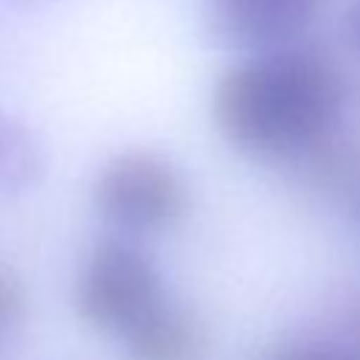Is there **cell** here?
<instances>
[{
	"label": "cell",
	"instance_id": "cell-7",
	"mask_svg": "<svg viewBox=\"0 0 360 360\" xmlns=\"http://www.w3.org/2000/svg\"><path fill=\"white\" fill-rule=\"evenodd\" d=\"M28 321V295L22 281L0 264V352H8Z\"/></svg>",
	"mask_w": 360,
	"mask_h": 360
},
{
	"label": "cell",
	"instance_id": "cell-5",
	"mask_svg": "<svg viewBox=\"0 0 360 360\" xmlns=\"http://www.w3.org/2000/svg\"><path fill=\"white\" fill-rule=\"evenodd\" d=\"M118 340L129 360H202L208 346L200 315L169 298L158 301Z\"/></svg>",
	"mask_w": 360,
	"mask_h": 360
},
{
	"label": "cell",
	"instance_id": "cell-4",
	"mask_svg": "<svg viewBox=\"0 0 360 360\" xmlns=\"http://www.w3.org/2000/svg\"><path fill=\"white\" fill-rule=\"evenodd\" d=\"M323 0H205L211 34L231 48L273 51L315 20Z\"/></svg>",
	"mask_w": 360,
	"mask_h": 360
},
{
	"label": "cell",
	"instance_id": "cell-3",
	"mask_svg": "<svg viewBox=\"0 0 360 360\" xmlns=\"http://www.w3.org/2000/svg\"><path fill=\"white\" fill-rule=\"evenodd\" d=\"M163 298L155 262L121 236L96 242L76 276V309L82 321L112 338H121Z\"/></svg>",
	"mask_w": 360,
	"mask_h": 360
},
{
	"label": "cell",
	"instance_id": "cell-9",
	"mask_svg": "<svg viewBox=\"0 0 360 360\" xmlns=\"http://www.w3.org/2000/svg\"><path fill=\"white\" fill-rule=\"evenodd\" d=\"M346 332H349V349L357 360H360V304H354V309L349 312V321H346Z\"/></svg>",
	"mask_w": 360,
	"mask_h": 360
},
{
	"label": "cell",
	"instance_id": "cell-2",
	"mask_svg": "<svg viewBox=\"0 0 360 360\" xmlns=\"http://www.w3.org/2000/svg\"><path fill=\"white\" fill-rule=\"evenodd\" d=\"M98 217L124 236L163 233L188 211V188L172 160L149 149L112 155L93 180Z\"/></svg>",
	"mask_w": 360,
	"mask_h": 360
},
{
	"label": "cell",
	"instance_id": "cell-8",
	"mask_svg": "<svg viewBox=\"0 0 360 360\" xmlns=\"http://www.w3.org/2000/svg\"><path fill=\"white\" fill-rule=\"evenodd\" d=\"M273 360H357V357L352 352H346V349H338V346H315V343H307V346L284 349V352L273 354Z\"/></svg>",
	"mask_w": 360,
	"mask_h": 360
},
{
	"label": "cell",
	"instance_id": "cell-10",
	"mask_svg": "<svg viewBox=\"0 0 360 360\" xmlns=\"http://www.w3.org/2000/svg\"><path fill=\"white\" fill-rule=\"evenodd\" d=\"M3 3L11 8H39V6H48L53 0H3Z\"/></svg>",
	"mask_w": 360,
	"mask_h": 360
},
{
	"label": "cell",
	"instance_id": "cell-1",
	"mask_svg": "<svg viewBox=\"0 0 360 360\" xmlns=\"http://www.w3.org/2000/svg\"><path fill=\"white\" fill-rule=\"evenodd\" d=\"M343 101V76L323 53L273 48L219 76L211 112L219 132L250 155L304 158L335 138Z\"/></svg>",
	"mask_w": 360,
	"mask_h": 360
},
{
	"label": "cell",
	"instance_id": "cell-6",
	"mask_svg": "<svg viewBox=\"0 0 360 360\" xmlns=\"http://www.w3.org/2000/svg\"><path fill=\"white\" fill-rule=\"evenodd\" d=\"M45 172V158L37 135L0 110V191L3 194H22L39 183Z\"/></svg>",
	"mask_w": 360,
	"mask_h": 360
},
{
	"label": "cell",
	"instance_id": "cell-12",
	"mask_svg": "<svg viewBox=\"0 0 360 360\" xmlns=\"http://www.w3.org/2000/svg\"><path fill=\"white\" fill-rule=\"evenodd\" d=\"M0 360H8V352H0Z\"/></svg>",
	"mask_w": 360,
	"mask_h": 360
},
{
	"label": "cell",
	"instance_id": "cell-11",
	"mask_svg": "<svg viewBox=\"0 0 360 360\" xmlns=\"http://www.w3.org/2000/svg\"><path fill=\"white\" fill-rule=\"evenodd\" d=\"M352 34H354V39H357V45H360V0H357L354 8H352Z\"/></svg>",
	"mask_w": 360,
	"mask_h": 360
}]
</instances>
